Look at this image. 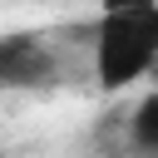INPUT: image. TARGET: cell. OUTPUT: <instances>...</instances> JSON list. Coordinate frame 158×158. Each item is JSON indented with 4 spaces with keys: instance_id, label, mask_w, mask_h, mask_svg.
I'll return each mask as SVG.
<instances>
[{
    "instance_id": "cell-1",
    "label": "cell",
    "mask_w": 158,
    "mask_h": 158,
    "mask_svg": "<svg viewBox=\"0 0 158 158\" xmlns=\"http://www.w3.org/2000/svg\"><path fill=\"white\" fill-rule=\"evenodd\" d=\"M158 64V0H99L94 79L109 94L143 84Z\"/></svg>"
},
{
    "instance_id": "cell-2",
    "label": "cell",
    "mask_w": 158,
    "mask_h": 158,
    "mask_svg": "<svg viewBox=\"0 0 158 158\" xmlns=\"http://www.w3.org/2000/svg\"><path fill=\"white\" fill-rule=\"evenodd\" d=\"M54 79V54L40 35H0V89H40Z\"/></svg>"
},
{
    "instance_id": "cell-3",
    "label": "cell",
    "mask_w": 158,
    "mask_h": 158,
    "mask_svg": "<svg viewBox=\"0 0 158 158\" xmlns=\"http://www.w3.org/2000/svg\"><path fill=\"white\" fill-rule=\"evenodd\" d=\"M128 133H133V148H138V153H158V89L133 109Z\"/></svg>"
},
{
    "instance_id": "cell-4",
    "label": "cell",
    "mask_w": 158,
    "mask_h": 158,
    "mask_svg": "<svg viewBox=\"0 0 158 158\" xmlns=\"http://www.w3.org/2000/svg\"><path fill=\"white\" fill-rule=\"evenodd\" d=\"M148 84H153V89H158V64H153V74H148Z\"/></svg>"
}]
</instances>
